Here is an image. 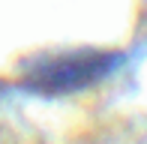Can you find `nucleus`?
<instances>
[{"label": "nucleus", "mask_w": 147, "mask_h": 144, "mask_svg": "<svg viewBox=\"0 0 147 144\" xmlns=\"http://www.w3.org/2000/svg\"><path fill=\"white\" fill-rule=\"evenodd\" d=\"M117 66V54H105V51H78V54H63L54 60L39 63L27 75V84L39 93H69V90L87 87V84L105 78Z\"/></svg>", "instance_id": "nucleus-1"}]
</instances>
